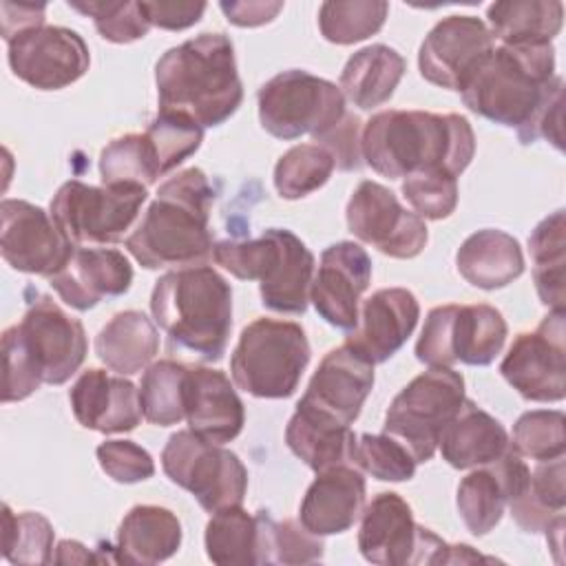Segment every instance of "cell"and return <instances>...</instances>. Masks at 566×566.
I'll return each mask as SVG.
<instances>
[{
  "label": "cell",
  "mask_w": 566,
  "mask_h": 566,
  "mask_svg": "<svg viewBox=\"0 0 566 566\" xmlns=\"http://www.w3.org/2000/svg\"><path fill=\"white\" fill-rule=\"evenodd\" d=\"M365 164L389 179L442 170L460 177L475 155V135L467 117L429 111H380L360 133Z\"/></svg>",
  "instance_id": "1"
},
{
  "label": "cell",
  "mask_w": 566,
  "mask_h": 566,
  "mask_svg": "<svg viewBox=\"0 0 566 566\" xmlns=\"http://www.w3.org/2000/svg\"><path fill=\"white\" fill-rule=\"evenodd\" d=\"M214 190L201 168L166 179L124 245L146 270L201 265L212 254L210 206Z\"/></svg>",
  "instance_id": "2"
},
{
  "label": "cell",
  "mask_w": 566,
  "mask_h": 566,
  "mask_svg": "<svg viewBox=\"0 0 566 566\" xmlns=\"http://www.w3.org/2000/svg\"><path fill=\"white\" fill-rule=\"evenodd\" d=\"M159 111L181 113L201 128L221 126L243 102L232 40L201 33L168 49L155 64Z\"/></svg>",
  "instance_id": "3"
},
{
  "label": "cell",
  "mask_w": 566,
  "mask_h": 566,
  "mask_svg": "<svg viewBox=\"0 0 566 566\" xmlns=\"http://www.w3.org/2000/svg\"><path fill=\"white\" fill-rule=\"evenodd\" d=\"M88 352L84 325L51 296H38L22 321L2 332V402H18L40 385H64Z\"/></svg>",
  "instance_id": "4"
},
{
  "label": "cell",
  "mask_w": 566,
  "mask_h": 566,
  "mask_svg": "<svg viewBox=\"0 0 566 566\" xmlns=\"http://www.w3.org/2000/svg\"><path fill=\"white\" fill-rule=\"evenodd\" d=\"M150 312L172 345L208 363L223 358L232 329V290L214 268L201 263L159 276Z\"/></svg>",
  "instance_id": "5"
},
{
  "label": "cell",
  "mask_w": 566,
  "mask_h": 566,
  "mask_svg": "<svg viewBox=\"0 0 566 566\" xmlns=\"http://www.w3.org/2000/svg\"><path fill=\"white\" fill-rule=\"evenodd\" d=\"M559 84L553 44H502L493 46L460 93L475 115L520 130Z\"/></svg>",
  "instance_id": "6"
},
{
  "label": "cell",
  "mask_w": 566,
  "mask_h": 566,
  "mask_svg": "<svg viewBox=\"0 0 566 566\" xmlns=\"http://www.w3.org/2000/svg\"><path fill=\"white\" fill-rule=\"evenodd\" d=\"M212 259L241 281H259L263 307L281 314L307 310L314 254L292 230L268 228L259 239L219 241Z\"/></svg>",
  "instance_id": "7"
},
{
  "label": "cell",
  "mask_w": 566,
  "mask_h": 566,
  "mask_svg": "<svg viewBox=\"0 0 566 566\" xmlns=\"http://www.w3.org/2000/svg\"><path fill=\"white\" fill-rule=\"evenodd\" d=\"M310 343L298 323L254 318L239 336L230 374L239 389L256 398H290L310 363Z\"/></svg>",
  "instance_id": "8"
},
{
  "label": "cell",
  "mask_w": 566,
  "mask_h": 566,
  "mask_svg": "<svg viewBox=\"0 0 566 566\" xmlns=\"http://www.w3.org/2000/svg\"><path fill=\"white\" fill-rule=\"evenodd\" d=\"M464 378L451 367H429L391 400L382 433L407 447L413 460L427 462L438 449L442 429L464 405Z\"/></svg>",
  "instance_id": "9"
},
{
  "label": "cell",
  "mask_w": 566,
  "mask_h": 566,
  "mask_svg": "<svg viewBox=\"0 0 566 566\" xmlns=\"http://www.w3.org/2000/svg\"><path fill=\"white\" fill-rule=\"evenodd\" d=\"M506 334V321L493 305H438L427 314L416 358L429 367H484L502 352Z\"/></svg>",
  "instance_id": "10"
},
{
  "label": "cell",
  "mask_w": 566,
  "mask_h": 566,
  "mask_svg": "<svg viewBox=\"0 0 566 566\" xmlns=\"http://www.w3.org/2000/svg\"><path fill=\"white\" fill-rule=\"evenodd\" d=\"M259 122L276 139L318 137L345 115L343 91L318 75L290 69L270 77L256 93Z\"/></svg>",
  "instance_id": "11"
},
{
  "label": "cell",
  "mask_w": 566,
  "mask_h": 566,
  "mask_svg": "<svg viewBox=\"0 0 566 566\" xmlns=\"http://www.w3.org/2000/svg\"><path fill=\"white\" fill-rule=\"evenodd\" d=\"M161 469L208 513L241 504L248 491V469L239 455L190 429L168 438L161 451Z\"/></svg>",
  "instance_id": "12"
},
{
  "label": "cell",
  "mask_w": 566,
  "mask_h": 566,
  "mask_svg": "<svg viewBox=\"0 0 566 566\" xmlns=\"http://www.w3.org/2000/svg\"><path fill=\"white\" fill-rule=\"evenodd\" d=\"M148 199V188L137 184L91 186L71 179L51 199V214L75 243L106 245L124 239Z\"/></svg>",
  "instance_id": "13"
},
{
  "label": "cell",
  "mask_w": 566,
  "mask_h": 566,
  "mask_svg": "<svg viewBox=\"0 0 566 566\" xmlns=\"http://www.w3.org/2000/svg\"><path fill=\"white\" fill-rule=\"evenodd\" d=\"M444 539L416 524L411 506L394 491H382L363 509L358 548L369 564H436Z\"/></svg>",
  "instance_id": "14"
},
{
  "label": "cell",
  "mask_w": 566,
  "mask_h": 566,
  "mask_svg": "<svg viewBox=\"0 0 566 566\" xmlns=\"http://www.w3.org/2000/svg\"><path fill=\"white\" fill-rule=\"evenodd\" d=\"M566 312L551 310L533 329L522 332L500 363L504 380L526 400L559 402L566 396Z\"/></svg>",
  "instance_id": "15"
},
{
  "label": "cell",
  "mask_w": 566,
  "mask_h": 566,
  "mask_svg": "<svg viewBox=\"0 0 566 566\" xmlns=\"http://www.w3.org/2000/svg\"><path fill=\"white\" fill-rule=\"evenodd\" d=\"M345 219L349 232L391 259L418 256L429 239L427 223L402 208L398 197L378 181H360L352 192Z\"/></svg>",
  "instance_id": "16"
},
{
  "label": "cell",
  "mask_w": 566,
  "mask_h": 566,
  "mask_svg": "<svg viewBox=\"0 0 566 566\" xmlns=\"http://www.w3.org/2000/svg\"><path fill=\"white\" fill-rule=\"evenodd\" d=\"M75 243L51 212L24 199L0 203V254L18 272L51 279L71 259Z\"/></svg>",
  "instance_id": "17"
},
{
  "label": "cell",
  "mask_w": 566,
  "mask_h": 566,
  "mask_svg": "<svg viewBox=\"0 0 566 566\" xmlns=\"http://www.w3.org/2000/svg\"><path fill=\"white\" fill-rule=\"evenodd\" d=\"M13 75L38 91H60L77 82L91 64L82 35L66 27L42 24L7 42Z\"/></svg>",
  "instance_id": "18"
},
{
  "label": "cell",
  "mask_w": 566,
  "mask_h": 566,
  "mask_svg": "<svg viewBox=\"0 0 566 566\" xmlns=\"http://www.w3.org/2000/svg\"><path fill=\"white\" fill-rule=\"evenodd\" d=\"M491 51L493 35L480 18L447 15L420 44V75L440 88L462 91Z\"/></svg>",
  "instance_id": "19"
},
{
  "label": "cell",
  "mask_w": 566,
  "mask_h": 566,
  "mask_svg": "<svg viewBox=\"0 0 566 566\" xmlns=\"http://www.w3.org/2000/svg\"><path fill=\"white\" fill-rule=\"evenodd\" d=\"M371 281V259L360 243L338 241L323 250L310 301L318 316L343 332L358 325V305Z\"/></svg>",
  "instance_id": "20"
},
{
  "label": "cell",
  "mask_w": 566,
  "mask_h": 566,
  "mask_svg": "<svg viewBox=\"0 0 566 566\" xmlns=\"http://www.w3.org/2000/svg\"><path fill=\"white\" fill-rule=\"evenodd\" d=\"M374 387V363L349 343L329 349L312 374L298 405L349 427Z\"/></svg>",
  "instance_id": "21"
},
{
  "label": "cell",
  "mask_w": 566,
  "mask_h": 566,
  "mask_svg": "<svg viewBox=\"0 0 566 566\" xmlns=\"http://www.w3.org/2000/svg\"><path fill=\"white\" fill-rule=\"evenodd\" d=\"M528 475L531 469L511 447L495 462L475 467V471L460 480L455 495L458 513L464 526L478 537L493 531L500 524L509 502L515 500L526 486Z\"/></svg>",
  "instance_id": "22"
},
{
  "label": "cell",
  "mask_w": 566,
  "mask_h": 566,
  "mask_svg": "<svg viewBox=\"0 0 566 566\" xmlns=\"http://www.w3.org/2000/svg\"><path fill=\"white\" fill-rule=\"evenodd\" d=\"M57 296L73 310L86 312L104 298H117L133 283L130 261L113 248H80L49 279Z\"/></svg>",
  "instance_id": "23"
},
{
  "label": "cell",
  "mask_w": 566,
  "mask_h": 566,
  "mask_svg": "<svg viewBox=\"0 0 566 566\" xmlns=\"http://www.w3.org/2000/svg\"><path fill=\"white\" fill-rule=\"evenodd\" d=\"M420 318V305L407 287H382L363 301L358 325L345 343L365 354L374 365L389 360L411 336Z\"/></svg>",
  "instance_id": "24"
},
{
  "label": "cell",
  "mask_w": 566,
  "mask_h": 566,
  "mask_svg": "<svg viewBox=\"0 0 566 566\" xmlns=\"http://www.w3.org/2000/svg\"><path fill=\"white\" fill-rule=\"evenodd\" d=\"M75 420L91 431L124 433L133 431L144 413L139 389L124 376L91 367L77 376L69 391Z\"/></svg>",
  "instance_id": "25"
},
{
  "label": "cell",
  "mask_w": 566,
  "mask_h": 566,
  "mask_svg": "<svg viewBox=\"0 0 566 566\" xmlns=\"http://www.w3.org/2000/svg\"><path fill=\"white\" fill-rule=\"evenodd\" d=\"M365 509V478L354 464H336L316 473L307 486L298 522L314 535L345 533L356 524Z\"/></svg>",
  "instance_id": "26"
},
{
  "label": "cell",
  "mask_w": 566,
  "mask_h": 566,
  "mask_svg": "<svg viewBox=\"0 0 566 566\" xmlns=\"http://www.w3.org/2000/svg\"><path fill=\"white\" fill-rule=\"evenodd\" d=\"M184 409L190 431L208 442L234 440L245 422V409L230 378L212 367H188Z\"/></svg>",
  "instance_id": "27"
},
{
  "label": "cell",
  "mask_w": 566,
  "mask_h": 566,
  "mask_svg": "<svg viewBox=\"0 0 566 566\" xmlns=\"http://www.w3.org/2000/svg\"><path fill=\"white\" fill-rule=\"evenodd\" d=\"M509 447V433L502 422L469 398L438 440L442 460L460 471L491 464L502 458Z\"/></svg>",
  "instance_id": "28"
},
{
  "label": "cell",
  "mask_w": 566,
  "mask_h": 566,
  "mask_svg": "<svg viewBox=\"0 0 566 566\" xmlns=\"http://www.w3.org/2000/svg\"><path fill=\"white\" fill-rule=\"evenodd\" d=\"M181 546V524L177 515L157 504L133 506L117 528L115 562L150 566L166 562Z\"/></svg>",
  "instance_id": "29"
},
{
  "label": "cell",
  "mask_w": 566,
  "mask_h": 566,
  "mask_svg": "<svg viewBox=\"0 0 566 566\" xmlns=\"http://www.w3.org/2000/svg\"><path fill=\"white\" fill-rule=\"evenodd\" d=\"M460 276L480 290H500L524 272V254L515 237L484 228L469 234L455 254Z\"/></svg>",
  "instance_id": "30"
},
{
  "label": "cell",
  "mask_w": 566,
  "mask_h": 566,
  "mask_svg": "<svg viewBox=\"0 0 566 566\" xmlns=\"http://www.w3.org/2000/svg\"><path fill=\"white\" fill-rule=\"evenodd\" d=\"M356 433L303 405H296L287 427L285 442L312 471H323L336 464H354Z\"/></svg>",
  "instance_id": "31"
},
{
  "label": "cell",
  "mask_w": 566,
  "mask_h": 566,
  "mask_svg": "<svg viewBox=\"0 0 566 566\" xmlns=\"http://www.w3.org/2000/svg\"><path fill=\"white\" fill-rule=\"evenodd\" d=\"M157 349V327L139 310H124L115 314L95 336L97 358L119 376H133L146 369Z\"/></svg>",
  "instance_id": "32"
},
{
  "label": "cell",
  "mask_w": 566,
  "mask_h": 566,
  "mask_svg": "<svg viewBox=\"0 0 566 566\" xmlns=\"http://www.w3.org/2000/svg\"><path fill=\"white\" fill-rule=\"evenodd\" d=\"M405 71L407 62L396 49L369 44L347 60L338 88L354 106L371 111L394 95Z\"/></svg>",
  "instance_id": "33"
},
{
  "label": "cell",
  "mask_w": 566,
  "mask_h": 566,
  "mask_svg": "<svg viewBox=\"0 0 566 566\" xmlns=\"http://www.w3.org/2000/svg\"><path fill=\"white\" fill-rule=\"evenodd\" d=\"M489 31L504 46L551 44L562 31L564 4L559 0L493 2L486 9Z\"/></svg>",
  "instance_id": "34"
},
{
  "label": "cell",
  "mask_w": 566,
  "mask_h": 566,
  "mask_svg": "<svg viewBox=\"0 0 566 566\" xmlns=\"http://www.w3.org/2000/svg\"><path fill=\"white\" fill-rule=\"evenodd\" d=\"M203 542L214 564H263V511L250 515L241 504L214 511Z\"/></svg>",
  "instance_id": "35"
},
{
  "label": "cell",
  "mask_w": 566,
  "mask_h": 566,
  "mask_svg": "<svg viewBox=\"0 0 566 566\" xmlns=\"http://www.w3.org/2000/svg\"><path fill=\"white\" fill-rule=\"evenodd\" d=\"M564 455L539 462L522 493L509 502L511 515L526 533H546L557 520H564Z\"/></svg>",
  "instance_id": "36"
},
{
  "label": "cell",
  "mask_w": 566,
  "mask_h": 566,
  "mask_svg": "<svg viewBox=\"0 0 566 566\" xmlns=\"http://www.w3.org/2000/svg\"><path fill=\"white\" fill-rule=\"evenodd\" d=\"M564 210H555L542 219L528 237L533 256V279L537 296L551 310H564V265H566V237Z\"/></svg>",
  "instance_id": "37"
},
{
  "label": "cell",
  "mask_w": 566,
  "mask_h": 566,
  "mask_svg": "<svg viewBox=\"0 0 566 566\" xmlns=\"http://www.w3.org/2000/svg\"><path fill=\"white\" fill-rule=\"evenodd\" d=\"M188 365L177 360L150 363L139 382L142 413L150 424L170 427L186 420L184 391Z\"/></svg>",
  "instance_id": "38"
},
{
  "label": "cell",
  "mask_w": 566,
  "mask_h": 566,
  "mask_svg": "<svg viewBox=\"0 0 566 566\" xmlns=\"http://www.w3.org/2000/svg\"><path fill=\"white\" fill-rule=\"evenodd\" d=\"M102 184H137L148 188L159 175L157 157L146 133H128L115 137L99 155Z\"/></svg>",
  "instance_id": "39"
},
{
  "label": "cell",
  "mask_w": 566,
  "mask_h": 566,
  "mask_svg": "<svg viewBox=\"0 0 566 566\" xmlns=\"http://www.w3.org/2000/svg\"><path fill=\"white\" fill-rule=\"evenodd\" d=\"M336 164L318 144H298L283 153L274 166V188L283 199H301L323 188Z\"/></svg>",
  "instance_id": "40"
},
{
  "label": "cell",
  "mask_w": 566,
  "mask_h": 566,
  "mask_svg": "<svg viewBox=\"0 0 566 566\" xmlns=\"http://www.w3.org/2000/svg\"><path fill=\"white\" fill-rule=\"evenodd\" d=\"M387 2L329 0L318 9V29L332 44H354L378 33L387 20Z\"/></svg>",
  "instance_id": "41"
},
{
  "label": "cell",
  "mask_w": 566,
  "mask_h": 566,
  "mask_svg": "<svg viewBox=\"0 0 566 566\" xmlns=\"http://www.w3.org/2000/svg\"><path fill=\"white\" fill-rule=\"evenodd\" d=\"M2 555L11 564L53 562V526L33 511L13 513L2 504Z\"/></svg>",
  "instance_id": "42"
},
{
  "label": "cell",
  "mask_w": 566,
  "mask_h": 566,
  "mask_svg": "<svg viewBox=\"0 0 566 566\" xmlns=\"http://www.w3.org/2000/svg\"><path fill=\"white\" fill-rule=\"evenodd\" d=\"M566 418L559 409H533L517 418L513 424L511 449L537 462L562 458L566 451Z\"/></svg>",
  "instance_id": "43"
},
{
  "label": "cell",
  "mask_w": 566,
  "mask_h": 566,
  "mask_svg": "<svg viewBox=\"0 0 566 566\" xmlns=\"http://www.w3.org/2000/svg\"><path fill=\"white\" fill-rule=\"evenodd\" d=\"M144 133L153 144L161 177L195 155L203 142V128L195 119L168 111H159Z\"/></svg>",
  "instance_id": "44"
},
{
  "label": "cell",
  "mask_w": 566,
  "mask_h": 566,
  "mask_svg": "<svg viewBox=\"0 0 566 566\" xmlns=\"http://www.w3.org/2000/svg\"><path fill=\"white\" fill-rule=\"evenodd\" d=\"M69 7L88 15L97 33L115 44L142 40L150 29L142 2L135 0H69Z\"/></svg>",
  "instance_id": "45"
},
{
  "label": "cell",
  "mask_w": 566,
  "mask_h": 566,
  "mask_svg": "<svg viewBox=\"0 0 566 566\" xmlns=\"http://www.w3.org/2000/svg\"><path fill=\"white\" fill-rule=\"evenodd\" d=\"M325 544L301 522H276L263 511V562L265 564H316L323 559Z\"/></svg>",
  "instance_id": "46"
},
{
  "label": "cell",
  "mask_w": 566,
  "mask_h": 566,
  "mask_svg": "<svg viewBox=\"0 0 566 566\" xmlns=\"http://www.w3.org/2000/svg\"><path fill=\"white\" fill-rule=\"evenodd\" d=\"M416 464L407 447L389 433H363L356 438L354 467L380 482H407L413 478Z\"/></svg>",
  "instance_id": "47"
},
{
  "label": "cell",
  "mask_w": 566,
  "mask_h": 566,
  "mask_svg": "<svg viewBox=\"0 0 566 566\" xmlns=\"http://www.w3.org/2000/svg\"><path fill=\"white\" fill-rule=\"evenodd\" d=\"M402 195L422 219H447L458 206V177L442 170H427L405 177Z\"/></svg>",
  "instance_id": "48"
},
{
  "label": "cell",
  "mask_w": 566,
  "mask_h": 566,
  "mask_svg": "<svg viewBox=\"0 0 566 566\" xmlns=\"http://www.w3.org/2000/svg\"><path fill=\"white\" fill-rule=\"evenodd\" d=\"M95 453L102 471L119 484H135L155 473L153 455L133 440H104Z\"/></svg>",
  "instance_id": "49"
},
{
  "label": "cell",
  "mask_w": 566,
  "mask_h": 566,
  "mask_svg": "<svg viewBox=\"0 0 566 566\" xmlns=\"http://www.w3.org/2000/svg\"><path fill=\"white\" fill-rule=\"evenodd\" d=\"M360 119L356 115L345 113L338 124H334L323 135L314 137V144L323 146L338 170H356L363 166V148H360Z\"/></svg>",
  "instance_id": "50"
},
{
  "label": "cell",
  "mask_w": 566,
  "mask_h": 566,
  "mask_svg": "<svg viewBox=\"0 0 566 566\" xmlns=\"http://www.w3.org/2000/svg\"><path fill=\"white\" fill-rule=\"evenodd\" d=\"M562 106H564V84H559L551 97L539 106V111L531 117V122L517 130L522 144H533L535 139L551 142L557 150H564L562 137Z\"/></svg>",
  "instance_id": "51"
},
{
  "label": "cell",
  "mask_w": 566,
  "mask_h": 566,
  "mask_svg": "<svg viewBox=\"0 0 566 566\" xmlns=\"http://www.w3.org/2000/svg\"><path fill=\"white\" fill-rule=\"evenodd\" d=\"M150 27L166 31H181L197 24L206 11V2H181V0H146L142 2Z\"/></svg>",
  "instance_id": "52"
},
{
  "label": "cell",
  "mask_w": 566,
  "mask_h": 566,
  "mask_svg": "<svg viewBox=\"0 0 566 566\" xmlns=\"http://www.w3.org/2000/svg\"><path fill=\"white\" fill-rule=\"evenodd\" d=\"M44 2H0V13H2V38L9 42L22 31L35 29L44 24Z\"/></svg>",
  "instance_id": "53"
},
{
  "label": "cell",
  "mask_w": 566,
  "mask_h": 566,
  "mask_svg": "<svg viewBox=\"0 0 566 566\" xmlns=\"http://www.w3.org/2000/svg\"><path fill=\"white\" fill-rule=\"evenodd\" d=\"M219 9L226 13L228 22L237 27H259V24L272 22L276 13L283 9V2H261V0L219 2Z\"/></svg>",
  "instance_id": "54"
},
{
  "label": "cell",
  "mask_w": 566,
  "mask_h": 566,
  "mask_svg": "<svg viewBox=\"0 0 566 566\" xmlns=\"http://www.w3.org/2000/svg\"><path fill=\"white\" fill-rule=\"evenodd\" d=\"M53 562H57V564H88V562H99V557L91 555L86 551V546L75 542V539H62L55 546Z\"/></svg>",
  "instance_id": "55"
},
{
  "label": "cell",
  "mask_w": 566,
  "mask_h": 566,
  "mask_svg": "<svg viewBox=\"0 0 566 566\" xmlns=\"http://www.w3.org/2000/svg\"><path fill=\"white\" fill-rule=\"evenodd\" d=\"M471 562H489V557L475 553L469 544H444L436 564H471Z\"/></svg>",
  "instance_id": "56"
}]
</instances>
